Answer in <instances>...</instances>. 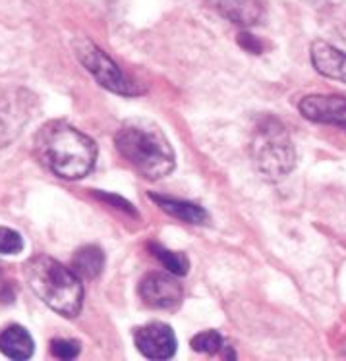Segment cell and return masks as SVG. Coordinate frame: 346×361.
Listing matches in <instances>:
<instances>
[{"label": "cell", "mask_w": 346, "mask_h": 361, "mask_svg": "<svg viewBox=\"0 0 346 361\" xmlns=\"http://www.w3.org/2000/svg\"><path fill=\"white\" fill-rule=\"evenodd\" d=\"M114 143L118 153L145 180H159L174 170L177 157L170 141L161 128L149 120L132 118L124 122L118 128Z\"/></svg>", "instance_id": "6da1fadb"}, {"label": "cell", "mask_w": 346, "mask_h": 361, "mask_svg": "<svg viewBox=\"0 0 346 361\" xmlns=\"http://www.w3.org/2000/svg\"><path fill=\"white\" fill-rule=\"evenodd\" d=\"M35 149L47 169L64 180L88 176L97 159L95 143L66 122L43 126L35 140Z\"/></svg>", "instance_id": "7a4b0ae2"}, {"label": "cell", "mask_w": 346, "mask_h": 361, "mask_svg": "<svg viewBox=\"0 0 346 361\" xmlns=\"http://www.w3.org/2000/svg\"><path fill=\"white\" fill-rule=\"evenodd\" d=\"M25 276L31 290L44 305L60 313L62 317L72 319L83 305V284L78 274L56 259L49 255L33 257L25 267Z\"/></svg>", "instance_id": "3957f363"}, {"label": "cell", "mask_w": 346, "mask_h": 361, "mask_svg": "<svg viewBox=\"0 0 346 361\" xmlns=\"http://www.w3.org/2000/svg\"><path fill=\"white\" fill-rule=\"evenodd\" d=\"M251 157L267 180H282L296 164V153L287 128L277 118H263L253 132Z\"/></svg>", "instance_id": "277c9868"}, {"label": "cell", "mask_w": 346, "mask_h": 361, "mask_svg": "<svg viewBox=\"0 0 346 361\" xmlns=\"http://www.w3.org/2000/svg\"><path fill=\"white\" fill-rule=\"evenodd\" d=\"M74 52L78 60L85 66L89 74L95 78V81L101 87L109 89L117 95L133 97L140 95L141 89L138 87V83H133L132 80H128L124 72L112 62L107 52L101 51L95 43H91L89 39H76L74 41Z\"/></svg>", "instance_id": "5b68a950"}, {"label": "cell", "mask_w": 346, "mask_h": 361, "mask_svg": "<svg viewBox=\"0 0 346 361\" xmlns=\"http://www.w3.org/2000/svg\"><path fill=\"white\" fill-rule=\"evenodd\" d=\"M35 97L25 89H12L0 97V147H6L30 122Z\"/></svg>", "instance_id": "8992f818"}, {"label": "cell", "mask_w": 346, "mask_h": 361, "mask_svg": "<svg viewBox=\"0 0 346 361\" xmlns=\"http://www.w3.org/2000/svg\"><path fill=\"white\" fill-rule=\"evenodd\" d=\"M140 295L145 305L153 310H174L184 298V288L177 281V274L151 273L140 284Z\"/></svg>", "instance_id": "52a82bcc"}, {"label": "cell", "mask_w": 346, "mask_h": 361, "mask_svg": "<svg viewBox=\"0 0 346 361\" xmlns=\"http://www.w3.org/2000/svg\"><path fill=\"white\" fill-rule=\"evenodd\" d=\"M133 342L148 360H170L177 354V336L165 323H149L136 329Z\"/></svg>", "instance_id": "ba28073f"}, {"label": "cell", "mask_w": 346, "mask_h": 361, "mask_svg": "<svg viewBox=\"0 0 346 361\" xmlns=\"http://www.w3.org/2000/svg\"><path fill=\"white\" fill-rule=\"evenodd\" d=\"M304 118L316 124H329L346 132V97L340 95H308L298 103Z\"/></svg>", "instance_id": "9c48e42d"}, {"label": "cell", "mask_w": 346, "mask_h": 361, "mask_svg": "<svg viewBox=\"0 0 346 361\" xmlns=\"http://www.w3.org/2000/svg\"><path fill=\"white\" fill-rule=\"evenodd\" d=\"M309 59L317 74L346 83V52L325 41H316L309 49Z\"/></svg>", "instance_id": "30bf717a"}, {"label": "cell", "mask_w": 346, "mask_h": 361, "mask_svg": "<svg viewBox=\"0 0 346 361\" xmlns=\"http://www.w3.org/2000/svg\"><path fill=\"white\" fill-rule=\"evenodd\" d=\"M211 4L222 18L242 27L256 25L263 16L261 0H211Z\"/></svg>", "instance_id": "8fae6325"}, {"label": "cell", "mask_w": 346, "mask_h": 361, "mask_svg": "<svg viewBox=\"0 0 346 361\" xmlns=\"http://www.w3.org/2000/svg\"><path fill=\"white\" fill-rule=\"evenodd\" d=\"M0 352L10 360H28L33 355V338L20 324H12L0 332Z\"/></svg>", "instance_id": "7c38bea8"}, {"label": "cell", "mask_w": 346, "mask_h": 361, "mask_svg": "<svg viewBox=\"0 0 346 361\" xmlns=\"http://www.w3.org/2000/svg\"><path fill=\"white\" fill-rule=\"evenodd\" d=\"M151 200L161 207L165 213L174 216L178 221L186 222V224H205L207 219H209L205 209H201L190 201L172 200V197H165V195H157V193H151Z\"/></svg>", "instance_id": "4fadbf2b"}, {"label": "cell", "mask_w": 346, "mask_h": 361, "mask_svg": "<svg viewBox=\"0 0 346 361\" xmlns=\"http://www.w3.org/2000/svg\"><path fill=\"white\" fill-rule=\"evenodd\" d=\"M105 267V255L101 247L97 245H83L74 253L72 259V271L80 279H97Z\"/></svg>", "instance_id": "5bb4252c"}, {"label": "cell", "mask_w": 346, "mask_h": 361, "mask_svg": "<svg viewBox=\"0 0 346 361\" xmlns=\"http://www.w3.org/2000/svg\"><path fill=\"white\" fill-rule=\"evenodd\" d=\"M149 250L153 251V255L162 263V267L169 271L170 274H177V276H184L190 269V261L186 257L184 253L180 251H170L167 247H162L159 243H151Z\"/></svg>", "instance_id": "9a60e30c"}, {"label": "cell", "mask_w": 346, "mask_h": 361, "mask_svg": "<svg viewBox=\"0 0 346 361\" xmlns=\"http://www.w3.org/2000/svg\"><path fill=\"white\" fill-rule=\"evenodd\" d=\"M192 348L199 354L215 355L225 348V338L217 331H203L193 336Z\"/></svg>", "instance_id": "2e32d148"}, {"label": "cell", "mask_w": 346, "mask_h": 361, "mask_svg": "<svg viewBox=\"0 0 346 361\" xmlns=\"http://www.w3.org/2000/svg\"><path fill=\"white\" fill-rule=\"evenodd\" d=\"M23 250V238L16 230L0 226V253L2 255H16Z\"/></svg>", "instance_id": "e0dca14e"}, {"label": "cell", "mask_w": 346, "mask_h": 361, "mask_svg": "<svg viewBox=\"0 0 346 361\" xmlns=\"http://www.w3.org/2000/svg\"><path fill=\"white\" fill-rule=\"evenodd\" d=\"M51 354L59 360H74L80 354V344L76 340L59 338L51 342Z\"/></svg>", "instance_id": "ac0fdd59"}]
</instances>
